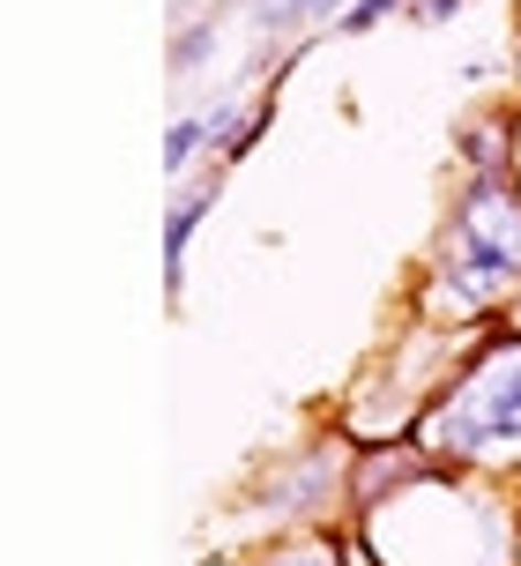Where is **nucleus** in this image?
Returning <instances> with one entry per match:
<instances>
[{
  "mask_svg": "<svg viewBox=\"0 0 521 566\" xmlns=\"http://www.w3.org/2000/svg\"><path fill=\"white\" fill-rule=\"evenodd\" d=\"M395 8H403V0H358V8L343 15V30H373L380 15H395Z\"/></svg>",
  "mask_w": 521,
  "mask_h": 566,
  "instance_id": "5",
  "label": "nucleus"
},
{
  "mask_svg": "<svg viewBox=\"0 0 521 566\" xmlns=\"http://www.w3.org/2000/svg\"><path fill=\"white\" fill-rule=\"evenodd\" d=\"M202 142H209V119H179V127H172V135H164V165H187V157H194V149H202Z\"/></svg>",
  "mask_w": 521,
  "mask_h": 566,
  "instance_id": "4",
  "label": "nucleus"
},
{
  "mask_svg": "<svg viewBox=\"0 0 521 566\" xmlns=\"http://www.w3.org/2000/svg\"><path fill=\"white\" fill-rule=\"evenodd\" d=\"M439 440L455 454H485V448H514L521 440V343L485 350V366L439 410Z\"/></svg>",
  "mask_w": 521,
  "mask_h": 566,
  "instance_id": "2",
  "label": "nucleus"
},
{
  "mask_svg": "<svg viewBox=\"0 0 521 566\" xmlns=\"http://www.w3.org/2000/svg\"><path fill=\"white\" fill-rule=\"evenodd\" d=\"M276 566H336L328 552H290V559H276Z\"/></svg>",
  "mask_w": 521,
  "mask_h": 566,
  "instance_id": "7",
  "label": "nucleus"
},
{
  "mask_svg": "<svg viewBox=\"0 0 521 566\" xmlns=\"http://www.w3.org/2000/svg\"><path fill=\"white\" fill-rule=\"evenodd\" d=\"M507 276H521V195L499 171H477L447 239V298L485 306Z\"/></svg>",
  "mask_w": 521,
  "mask_h": 566,
  "instance_id": "1",
  "label": "nucleus"
},
{
  "mask_svg": "<svg viewBox=\"0 0 521 566\" xmlns=\"http://www.w3.org/2000/svg\"><path fill=\"white\" fill-rule=\"evenodd\" d=\"M202 209H209V187H202V195H187V201L172 209V224H164V276H172V291H179V276H187V247H194Z\"/></svg>",
  "mask_w": 521,
  "mask_h": 566,
  "instance_id": "3",
  "label": "nucleus"
},
{
  "mask_svg": "<svg viewBox=\"0 0 521 566\" xmlns=\"http://www.w3.org/2000/svg\"><path fill=\"white\" fill-rule=\"evenodd\" d=\"M417 15H425V23H447V15H462V0H425Z\"/></svg>",
  "mask_w": 521,
  "mask_h": 566,
  "instance_id": "6",
  "label": "nucleus"
}]
</instances>
